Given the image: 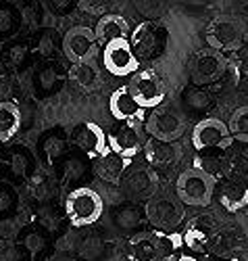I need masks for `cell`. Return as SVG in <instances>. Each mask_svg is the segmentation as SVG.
<instances>
[{
	"mask_svg": "<svg viewBox=\"0 0 248 261\" xmlns=\"http://www.w3.org/2000/svg\"><path fill=\"white\" fill-rule=\"evenodd\" d=\"M215 180L190 167L179 173L175 182V197L188 207H207L213 201Z\"/></svg>",
	"mask_w": 248,
	"mask_h": 261,
	"instance_id": "3957f363",
	"label": "cell"
},
{
	"mask_svg": "<svg viewBox=\"0 0 248 261\" xmlns=\"http://www.w3.org/2000/svg\"><path fill=\"white\" fill-rule=\"evenodd\" d=\"M102 63H104V69L111 75H117V77L138 73V65H140L127 38L106 44L102 48Z\"/></svg>",
	"mask_w": 248,
	"mask_h": 261,
	"instance_id": "30bf717a",
	"label": "cell"
},
{
	"mask_svg": "<svg viewBox=\"0 0 248 261\" xmlns=\"http://www.w3.org/2000/svg\"><path fill=\"white\" fill-rule=\"evenodd\" d=\"M184 102L188 109H192V111H202V109L209 107V96H207V92L192 88V90L184 92Z\"/></svg>",
	"mask_w": 248,
	"mask_h": 261,
	"instance_id": "836d02e7",
	"label": "cell"
},
{
	"mask_svg": "<svg viewBox=\"0 0 248 261\" xmlns=\"http://www.w3.org/2000/svg\"><path fill=\"white\" fill-rule=\"evenodd\" d=\"M205 40L211 50H217L223 55V53L236 50L242 44L244 30L238 19L223 15V17H217L211 21V25L205 32Z\"/></svg>",
	"mask_w": 248,
	"mask_h": 261,
	"instance_id": "8992f818",
	"label": "cell"
},
{
	"mask_svg": "<svg viewBox=\"0 0 248 261\" xmlns=\"http://www.w3.org/2000/svg\"><path fill=\"white\" fill-rule=\"evenodd\" d=\"M71 142L81 150L88 159L100 161L111 153L108 136L104 129L94 121H81L71 129Z\"/></svg>",
	"mask_w": 248,
	"mask_h": 261,
	"instance_id": "9c48e42d",
	"label": "cell"
},
{
	"mask_svg": "<svg viewBox=\"0 0 248 261\" xmlns=\"http://www.w3.org/2000/svg\"><path fill=\"white\" fill-rule=\"evenodd\" d=\"M63 82H65V75L59 69V65H44V67L38 71V75H36V84H38V88L44 94L57 92L63 86Z\"/></svg>",
	"mask_w": 248,
	"mask_h": 261,
	"instance_id": "484cf974",
	"label": "cell"
},
{
	"mask_svg": "<svg viewBox=\"0 0 248 261\" xmlns=\"http://www.w3.org/2000/svg\"><path fill=\"white\" fill-rule=\"evenodd\" d=\"M108 109H111V115L119 123H142L144 115H146V109H142L138 105V100L131 96L127 86H123V88L111 94Z\"/></svg>",
	"mask_w": 248,
	"mask_h": 261,
	"instance_id": "2e32d148",
	"label": "cell"
},
{
	"mask_svg": "<svg viewBox=\"0 0 248 261\" xmlns=\"http://www.w3.org/2000/svg\"><path fill=\"white\" fill-rule=\"evenodd\" d=\"M38 48H40V53H42L44 57H48V55H52V53H54V42H52L50 34H44V36H42Z\"/></svg>",
	"mask_w": 248,
	"mask_h": 261,
	"instance_id": "b9f144b4",
	"label": "cell"
},
{
	"mask_svg": "<svg viewBox=\"0 0 248 261\" xmlns=\"http://www.w3.org/2000/svg\"><path fill=\"white\" fill-rule=\"evenodd\" d=\"M144 134L142 123H121L108 134V146L115 155H121L125 159H133L140 150H144Z\"/></svg>",
	"mask_w": 248,
	"mask_h": 261,
	"instance_id": "8fae6325",
	"label": "cell"
},
{
	"mask_svg": "<svg viewBox=\"0 0 248 261\" xmlns=\"http://www.w3.org/2000/svg\"><path fill=\"white\" fill-rule=\"evenodd\" d=\"M48 7H52L50 11L57 15H67V13L73 11L75 3H71V0H52V3H48Z\"/></svg>",
	"mask_w": 248,
	"mask_h": 261,
	"instance_id": "ab89813d",
	"label": "cell"
},
{
	"mask_svg": "<svg viewBox=\"0 0 248 261\" xmlns=\"http://www.w3.org/2000/svg\"><path fill=\"white\" fill-rule=\"evenodd\" d=\"M77 7L86 13H104V3L102 0H98V3H94V0H81V3H77Z\"/></svg>",
	"mask_w": 248,
	"mask_h": 261,
	"instance_id": "60d3db41",
	"label": "cell"
},
{
	"mask_svg": "<svg viewBox=\"0 0 248 261\" xmlns=\"http://www.w3.org/2000/svg\"><path fill=\"white\" fill-rule=\"evenodd\" d=\"M219 203L225 211L238 213L248 207V184L244 182H225L219 192Z\"/></svg>",
	"mask_w": 248,
	"mask_h": 261,
	"instance_id": "7402d4cb",
	"label": "cell"
},
{
	"mask_svg": "<svg viewBox=\"0 0 248 261\" xmlns=\"http://www.w3.org/2000/svg\"><path fill=\"white\" fill-rule=\"evenodd\" d=\"M7 167H9V157H5V153H0V176L5 173Z\"/></svg>",
	"mask_w": 248,
	"mask_h": 261,
	"instance_id": "7bdbcfd3",
	"label": "cell"
},
{
	"mask_svg": "<svg viewBox=\"0 0 248 261\" xmlns=\"http://www.w3.org/2000/svg\"><path fill=\"white\" fill-rule=\"evenodd\" d=\"M38 222H40V226H44L48 232H54V230L59 228V215H57L54 209L44 207V209H40V213H38Z\"/></svg>",
	"mask_w": 248,
	"mask_h": 261,
	"instance_id": "d590c367",
	"label": "cell"
},
{
	"mask_svg": "<svg viewBox=\"0 0 248 261\" xmlns=\"http://www.w3.org/2000/svg\"><path fill=\"white\" fill-rule=\"evenodd\" d=\"M30 165H32V157H30V153L27 150H23V148H17V150H13L11 153V157H9V169H11V173L15 178H25L27 173H30Z\"/></svg>",
	"mask_w": 248,
	"mask_h": 261,
	"instance_id": "1f68e13d",
	"label": "cell"
},
{
	"mask_svg": "<svg viewBox=\"0 0 248 261\" xmlns=\"http://www.w3.org/2000/svg\"><path fill=\"white\" fill-rule=\"evenodd\" d=\"M94 34H96L98 44L106 46V44H111V42H115V40L127 38L129 25H127V21L121 15H113L111 13V15H102L98 19V23L94 28Z\"/></svg>",
	"mask_w": 248,
	"mask_h": 261,
	"instance_id": "ffe728a7",
	"label": "cell"
},
{
	"mask_svg": "<svg viewBox=\"0 0 248 261\" xmlns=\"http://www.w3.org/2000/svg\"><path fill=\"white\" fill-rule=\"evenodd\" d=\"M217 230V222L211 213L205 215H196L194 220L188 222L182 238H184V247L190 249L192 253H207L211 243H213V234Z\"/></svg>",
	"mask_w": 248,
	"mask_h": 261,
	"instance_id": "9a60e30c",
	"label": "cell"
},
{
	"mask_svg": "<svg viewBox=\"0 0 248 261\" xmlns=\"http://www.w3.org/2000/svg\"><path fill=\"white\" fill-rule=\"evenodd\" d=\"M25 247L32 251V255H36V253H40L44 247H46V241H44V236H42V234L32 232V234L25 236Z\"/></svg>",
	"mask_w": 248,
	"mask_h": 261,
	"instance_id": "74e56055",
	"label": "cell"
},
{
	"mask_svg": "<svg viewBox=\"0 0 248 261\" xmlns=\"http://www.w3.org/2000/svg\"><path fill=\"white\" fill-rule=\"evenodd\" d=\"M144 129L150 134V138L175 142L186 132V119L179 111H175L171 105H163L159 109H154V111L146 117Z\"/></svg>",
	"mask_w": 248,
	"mask_h": 261,
	"instance_id": "5b68a950",
	"label": "cell"
},
{
	"mask_svg": "<svg viewBox=\"0 0 248 261\" xmlns=\"http://www.w3.org/2000/svg\"><path fill=\"white\" fill-rule=\"evenodd\" d=\"M30 192H32V197L38 199V201L48 199V194H50V182H48V178L44 176V173H36V176H32V180H30Z\"/></svg>",
	"mask_w": 248,
	"mask_h": 261,
	"instance_id": "d6a6232c",
	"label": "cell"
},
{
	"mask_svg": "<svg viewBox=\"0 0 248 261\" xmlns=\"http://www.w3.org/2000/svg\"><path fill=\"white\" fill-rule=\"evenodd\" d=\"M129 261H156L154 257V245H152V232H144L133 236L127 247Z\"/></svg>",
	"mask_w": 248,
	"mask_h": 261,
	"instance_id": "d4e9b609",
	"label": "cell"
},
{
	"mask_svg": "<svg viewBox=\"0 0 248 261\" xmlns=\"http://www.w3.org/2000/svg\"><path fill=\"white\" fill-rule=\"evenodd\" d=\"M127 88L142 109H152L154 111V109L163 107L165 84L159 77V73H154L152 69H144V71L133 73Z\"/></svg>",
	"mask_w": 248,
	"mask_h": 261,
	"instance_id": "ba28073f",
	"label": "cell"
},
{
	"mask_svg": "<svg viewBox=\"0 0 248 261\" xmlns=\"http://www.w3.org/2000/svg\"><path fill=\"white\" fill-rule=\"evenodd\" d=\"M15 28V17L11 9H0V34H11Z\"/></svg>",
	"mask_w": 248,
	"mask_h": 261,
	"instance_id": "f35d334b",
	"label": "cell"
},
{
	"mask_svg": "<svg viewBox=\"0 0 248 261\" xmlns=\"http://www.w3.org/2000/svg\"><path fill=\"white\" fill-rule=\"evenodd\" d=\"M131 165V159H125L121 155H115L111 150L106 157H102L100 161H96V173L98 178L108 182V184H115V186H121L125 173Z\"/></svg>",
	"mask_w": 248,
	"mask_h": 261,
	"instance_id": "44dd1931",
	"label": "cell"
},
{
	"mask_svg": "<svg viewBox=\"0 0 248 261\" xmlns=\"http://www.w3.org/2000/svg\"><path fill=\"white\" fill-rule=\"evenodd\" d=\"M230 167H232V161L223 148L202 150V153H196V157H194V169L202 171L205 176H209L213 180H221L223 176H228Z\"/></svg>",
	"mask_w": 248,
	"mask_h": 261,
	"instance_id": "e0dca14e",
	"label": "cell"
},
{
	"mask_svg": "<svg viewBox=\"0 0 248 261\" xmlns=\"http://www.w3.org/2000/svg\"><path fill=\"white\" fill-rule=\"evenodd\" d=\"M69 77H71L75 84H79L81 88H86V90L96 88V86H98V80H100L96 67H94L92 63H88V61H84V63H75L73 67H71V71H69Z\"/></svg>",
	"mask_w": 248,
	"mask_h": 261,
	"instance_id": "4316f807",
	"label": "cell"
},
{
	"mask_svg": "<svg viewBox=\"0 0 248 261\" xmlns=\"http://www.w3.org/2000/svg\"><path fill=\"white\" fill-rule=\"evenodd\" d=\"M156 188H159V176H156V171L150 167H138V169L127 171L121 182L123 194L131 201L148 203L156 194Z\"/></svg>",
	"mask_w": 248,
	"mask_h": 261,
	"instance_id": "7c38bea8",
	"label": "cell"
},
{
	"mask_svg": "<svg viewBox=\"0 0 248 261\" xmlns=\"http://www.w3.org/2000/svg\"><path fill=\"white\" fill-rule=\"evenodd\" d=\"M25 55H27V46L23 44H17V46H11V48H7V53L3 55L5 57V61L9 63V65H19L21 61L25 59Z\"/></svg>",
	"mask_w": 248,
	"mask_h": 261,
	"instance_id": "8d00e7d4",
	"label": "cell"
},
{
	"mask_svg": "<svg viewBox=\"0 0 248 261\" xmlns=\"http://www.w3.org/2000/svg\"><path fill=\"white\" fill-rule=\"evenodd\" d=\"M15 207V192L9 184H0V215H9Z\"/></svg>",
	"mask_w": 248,
	"mask_h": 261,
	"instance_id": "e575fe53",
	"label": "cell"
},
{
	"mask_svg": "<svg viewBox=\"0 0 248 261\" xmlns=\"http://www.w3.org/2000/svg\"><path fill=\"white\" fill-rule=\"evenodd\" d=\"M144 155L148 165L152 167H167L173 165L179 155H182V148L177 146V142H165V140H156V138H148L144 144Z\"/></svg>",
	"mask_w": 248,
	"mask_h": 261,
	"instance_id": "d6986e66",
	"label": "cell"
},
{
	"mask_svg": "<svg viewBox=\"0 0 248 261\" xmlns=\"http://www.w3.org/2000/svg\"><path fill=\"white\" fill-rule=\"evenodd\" d=\"M113 222L119 230H138L146 222V211L140 209L138 205H119L113 211Z\"/></svg>",
	"mask_w": 248,
	"mask_h": 261,
	"instance_id": "cb8c5ba5",
	"label": "cell"
},
{
	"mask_svg": "<svg viewBox=\"0 0 248 261\" xmlns=\"http://www.w3.org/2000/svg\"><path fill=\"white\" fill-rule=\"evenodd\" d=\"M104 241L98 236H86L81 238V243L77 245V255L84 259V261H96L104 255Z\"/></svg>",
	"mask_w": 248,
	"mask_h": 261,
	"instance_id": "f546056e",
	"label": "cell"
},
{
	"mask_svg": "<svg viewBox=\"0 0 248 261\" xmlns=\"http://www.w3.org/2000/svg\"><path fill=\"white\" fill-rule=\"evenodd\" d=\"M215 261H240L238 257H223V259H215Z\"/></svg>",
	"mask_w": 248,
	"mask_h": 261,
	"instance_id": "f6af8a7d",
	"label": "cell"
},
{
	"mask_svg": "<svg viewBox=\"0 0 248 261\" xmlns=\"http://www.w3.org/2000/svg\"><path fill=\"white\" fill-rule=\"evenodd\" d=\"M42 148H44V155H46V159H48L50 163H54L57 159H61V157L67 153V138H65L61 132L50 134L48 138H44Z\"/></svg>",
	"mask_w": 248,
	"mask_h": 261,
	"instance_id": "4dcf8cb0",
	"label": "cell"
},
{
	"mask_svg": "<svg viewBox=\"0 0 248 261\" xmlns=\"http://www.w3.org/2000/svg\"><path fill=\"white\" fill-rule=\"evenodd\" d=\"M88 173V163L79 155H69L63 163V182L65 184H75Z\"/></svg>",
	"mask_w": 248,
	"mask_h": 261,
	"instance_id": "f1b7e54d",
	"label": "cell"
},
{
	"mask_svg": "<svg viewBox=\"0 0 248 261\" xmlns=\"http://www.w3.org/2000/svg\"><path fill=\"white\" fill-rule=\"evenodd\" d=\"M21 129V111L13 102H0V142H11Z\"/></svg>",
	"mask_w": 248,
	"mask_h": 261,
	"instance_id": "603a6c76",
	"label": "cell"
},
{
	"mask_svg": "<svg viewBox=\"0 0 248 261\" xmlns=\"http://www.w3.org/2000/svg\"><path fill=\"white\" fill-rule=\"evenodd\" d=\"M102 211H104L102 197L88 186L73 188L65 199V213L73 228H86L96 224Z\"/></svg>",
	"mask_w": 248,
	"mask_h": 261,
	"instance_id": "6da1fadb",
	"label": "cell"
},
{
	"mask_svg": "<svg viewBox=\"0 0 248 261\" xmlns=\"http://www.w3.org/2000/svg\"><path fill=\"white\" fill-rule=\"evenodd\" d=\"M177 261H198L196 257H192V255H184L182 259H177Z\"/></svg>",
	"mask_w": 248,
	"mask_h": 261,
	"instance_id": "ee69618b",
	"label": "cell"
},
{
	"mask_svg": "<svg viewBox=\"0 0 248 261\" xmlns=\"http://www.w3.org/2000/svg\"><path fill=\"white\" fill-rule=\"evenodd\" d=\"M186 205L171 192H156L146 203V220L154 230L159 232H173L186 217Z\"/></svg>",
	"mask_w": 248,
	"mask_h": 261,
	"instance_id": "7a4b0ae2",
	"label": "cell"
},
{
	"mask_svg": "<svg viewBox=\"0 0 248 261\" xmlns=\"http://www.w3.org/2000/svg\"><path fill=\"white\" fill-rule=\"evenodd\" d=\"M67 261H77V259H67Z\"/></svg>",
	"mask_w": 248,
	"mask_h": 261,
	"instance_id": "bcb514c9",
	"label": "cell"
},
{
	"mask_svg": "<svg viewBox=\"0 0 248 261\" xmlns=\"http://www.w3.org/2000/svg\"><path fill=\"white\" fill-rule=\"evenodd\" d=\"M169 40V32L165 25L154 23V21H144L131 32V50L138 61H154L165 53Z\"/></svg>",
	"mask_w": 248,
	"mask_h": 261,
	"instance_id": "277c9868",
	"label": "cell"
},
{
	"mask_svg": "<svg viewBox=\"0 0 248 261\" xmlns=\"http://www.w3.org/2000/svg\"><path fill=\"white\" fill-rule=\"evenodd\" d=\"M156 261H177L184 257V238L177 232H152Z\"/></svg>",
	"mask_w": 248,
	"mask_h": 261,
	"instance_id": "ac0fdd59",
	"label": "cell"
},
{
	"mask_svg": "<svg viewBox=\"0 0 248 261\" xmlns=\"http://www.w3.org/2000/svg\"><path fill=\"white\" fill-rule=\"evenodd\" d=\"M228 127H230V134L236 142L248 144V107L236 109L228 121Z\"/></svg>",
	"mask_w": 248,
	"mask_h": 261,
	"instance_id": "83f0119b",
	"label": "cell"
},
{
	"mask_svg": "<svg viewBox=\"0 0 248 261\" xmlns=\"http://www.w3.org/2000/svg\"><path fill=\"white\" fill-rule=\"evenodd\" d=\"M96 44H98V40H96V34H94L92 28L75 25V28H71L69 32H67L65 38H63V53H65L67 59L75 65V63L88 61V57L94 53Z\"/></svg>",
	"mask_w": 248,
	"mask_h": 261,
	"instance_id": "4fadbf2b",
	"label": "cell"
},
{
	"mask_svg": "<svg viewBox=\"0 0 248 261\" xmlns=\"http://www.w3.org/2000/svg\"><path fill=\"white\" fill-rule=\"evenodd\" d=\"M232 142H234V138L230 134L228 123L217 119V117L202 119L192 129V146L196 148V153H202V150H213V148L228 150L232 146Z\"/></svg>",
	"mask_w": 248,
	"mask_h": 261,
	"instance_id": "52a82bcc",
	"label": "cell"
},
{
	"mask_svg": "<svg viewBox=\"0 0 248 261\" xmlns=\"http://www.w3.org/2000/svg\"><path fill=\"white\" fill-rule=\"evenodd\" d=\"M228 69V59L217 50H200L192 63V84L209 86L215 84Z\"/></svg>",
	"mask_w": 248,
	"mask_h": 261,
	"instance_id": "5bb4252c",
	"label": "cell"
}]
</instances>
